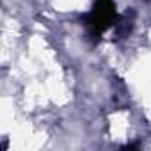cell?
<instances>
[{"label": "cell", "instance_id": "6da1fadb", "mask_svg": "<svg viewBox=\"0 0 151 151\" xmlns=\"http://www.w3.org/2000/svg\"><path fill=\"white\" fill-rule=\"evenodd\" d=\"M116 9L112 0H96L93 11L86 18V25L93 36H101L105 29H109L116 22Z\"/></svg>", "mask_w": 151, "mask_h": 151}]
</instances>
